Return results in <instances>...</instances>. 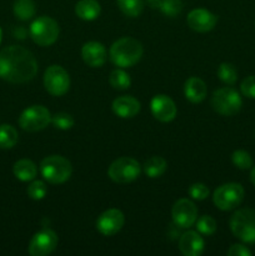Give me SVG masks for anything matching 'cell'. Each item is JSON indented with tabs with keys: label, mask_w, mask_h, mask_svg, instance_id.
<instances>
[{
	"label": "cell",
	"mask_w": 255,
	"mask_h": 256,
	"mask_svg": "<svg viewBox=\"0 0 255 256\" xmlns=\"http://www.w3.org/2000/svg\"><path fill=\"white\" fill-rule=\"evenodd\" d=\"M112 106L115 115H118L119 118H122V119L134 118L140 112V102H138V99L129 96V95L116 98L112 102Z\"/></svg>",
	"instance_id": "ac0fdd59"
},
{
	"label": "cell",
	"mask_w": 255,
	"mask_h": 256,
	"mask_svg": "<svg viewBox=\"0 0 255 256\" xmlns=\"http://www.w3.org/2000/svg\"><path fill=\"white\" fill-rule=\"evenodd\" d=\"M252 252L242 244H235L228 250V256H250Z\"/></svg>",
	"instance_id": "e575fe53"
},
{
	"label": "cell",
	"mask_w": 255,
	"mask_h": 256,
	"mask_svg": "<svg viewBox=\"0 0 255 256\" xmlns=\"http://www.w3.org/2000/svg\"><path fill=\"white\" fill-rule=\"evenodd\" d=\"M160 10L164 15L170 18L176 16L182 10V0H162Z\"/></svg>",
	"instance_id": "4dcf8cb0"
},
{
	"label": "cell",
	"mask_w": 255,
	"mask_h": 256,
	"mask_svg": "<svg viewBox=\"0 0 255 256\" xmlns=\"http://www.w3.org/2000/svg\"><path fill=\"white\" fill-rule=\"evenodd\" d=\"M30 36L35 44L40 46H49L59 38V25L50 16H39L30 25Z\"/></svg>",
	"instance_id": "5b68a950"
},
{
	"label": "cell",
	"mask_w": 255,
	"mask_h": 256,
	"mask_svg": "<svg viewBox=\"0 0 255 256\" xmlns=\"http://www.w3.org/2000/svg\"><path fill=\"white\" fill-rule=\"evenodd\" d=\"M40 172L50 184H62L72 176V162L60 155H50L40 162Z\"/></svg>",
	"instance_id": "3957f363"
},
{
	"label": "cell",
	"mask_w": 255,
	"mask_h": 256,
	"mask_svg": "<svg viewBox=\"0 0 255 256\" xmlns=\"http://www.w3.org/2000/svg\"><path fill=\"white\" fill-rule=\"evenodd\" d=\"M196 230L202 235H212L216 232V222L209 215H204L198 219Z\"/></svg>",
	"instance_id": "f1b7e54d"
},
{
	"label": "cell",
	"mask_w": 255,
	"mask_h": 256,
	"mask_svg": "<svg viewBox=\"0 0 255 256\" xmlns=\"http://www.w3.org/2000/svg\"><path fill=\"white\" fill-rule=\"evenodd\" d=\"M38 62L34 54L19 45H12L0 52V78L12 84H22L34 79Z\"/></svg>",
	"instance_id": "6da1fadb"
},
{
	"label": "cell",
	"mask_w": 255,
	"mask_h": 256,
	"mask_svg": "<svg viewBox=\"0 0 255 256\" xmlns=\"http://www.w3.org/2000/svg\"><path fill=\"white\" fill-rule=\"evenodd\" d=\"M240 90L244 96L249 98V99H255V75L245 78L240 85Z\"/></svg>",
	"instance_id": "836d02e7"
},
{
	"label": "cell",
	"mask_w": 255,
	"mask_h": 256,
	"mask_svg": "<svg viewBox=\"0 0 255 256\" xmlns=\"http://www.w3.org/2000/svg\"><path fill=\"white\" fill-rule=\"evenodd\" d=\"M116 2L119 9L130 18L139 16L144 9V0H116Z\"/></svg>",
	"instance_id": "d4e9b609"
},
{
	"label": "cell",
	"mask_w": 255,
	"mask_h": 256,
	"mask_svg": "<svg viewBox=\"0 0 255 256\" xmlns=\"http://www.w3.org/2000/svg\"><path fill=\"white\" fill-rule=\"evenodd\" d=\"M148 4L152 8V9H160V5H162V0H146Z\"/></svg>",
	"instance_id": "d590c367"
},
{
	"label": "cell",
	"mask_w": 255,
	"mask_h": 256,
	"mask_svg": "<svg viewBox=\"0 0 255 256\" xmlns=\"http://www.w3.org/2000/svg\"><path fill=\"white\" fill-rule=\"evenodd\" d=\"M142 168L140 164L132 158H119L115 160L108 170L110 179L118 184H128L139 178Z\"/></svg>",
	"instance_id": "ba28073f"
},
{
	"label": "cell",
	"mask_w": 255,
	"mask_h": 256,
	"mask_svg": "<svg viewBox=\"0 0 255 256\" xmlns=\"http://www.w3.org/2000/svg\"><path fill=\"white\" fill-rule=\"evenodd\" d=\"M188 25L198 32H208L216 25L218 18L206 9H194L188 14Z\"/></svg>",
	"instance_id": "9a60e30c"
},
{
	"label": "cell",
	"mask_w": 255,
	"mask_h": 256,
	"mask_svg": "<svg viewBox=\"0 0 255 256\" xmlns=\"http://www.w3.org/2000/svg\"><path fill=\"white\" fill-rule=\"evenodd\" d=\"M142 45L134 38H122L110 48V60L119 68L134 66L142 56Z\"/></svg>",
	"instance_id": "7a4b0ae2"
},
{
	"label": "cell",
	"mask_w": 255,
	"mask_h": 256,
	"mask_svg": "<svg viewBox=\"0 0 255 256\" xmlns=\"http://www.w3.org/2000/svg\"><path fill=\"white\" fill-rule=\"evenodd\" d=\"M179 250L185 256H199L204 252V240L198 232H186L180 236Z\"/></svg>",
	"instance_id": "e0dca14e"
},
{
	"label": "cell",
	"mask_w": 255,
	"mask_h": 256,
	"mask_svg": "<svg viewBox=\"0 0 255 256\" xmlns=\"http://www.w3.org/2000/svg\"><path fill=\"white\" fill-rule=\"evenodd\" d=\"M150 109L156 120L162 122H169L176 116L175 102L166 95H156L150 102Z\"/></svg>",
	"instance_id": "5bb4252c"
},
{
	"label": "cell",
	"mask_w": 255,
	"mask_h": 256,
	"mask_svg": "<svg viewBox=\"0 0 255 256\" xmlns=\"http://www.w3.org/2000/svg\"><path fill=\"white\" fill-rule=\"evenodd\" d=\"M232 162L240 170H248L252 166V156L245 150H235L232 155Z\"/></svg>",
	"instance_id": "83f0119b"
},
{
	"label": "cell",
	"mask_w": 255,
	"mask_h": 256,
	"mask_svg": "<svg viewBox=\"0 0 255 256\" xmlns=\"http://www.w3.org/2000/svg\"><path fill=\"white\" fill-rule=\"evenodd\" d=\"M124 214L120 210L109 209L98 218L96 229L100 234L105 235V236H112V235H115L122 230V228L124 226Z\"/></svg>",
	"instance_id": "4fadbf2b"
},
{
	"label": "cell",
	"mask_w": 255,
	"mask_h": 256,
	"mask_svg": "<svg viewBox=\"0 0 255 256\" xmlns=\"http://www.w3.org/2000/svg\"><path fill=\"white\" fill-rule=\"evenodd\" d=\"M52 122L56 129L69 130L74 126V118L68 112H56L52 116Z\"/></svg>",
	"instance_id": "f546056e"
},
{
	"label": "cell",
	"mask_w": 255,
	"mask_h": 256,
	"mask_svg": "<svg viewBox=\"0 0 255 256\" xmlns=\"http://www.w3.org/2000/svg\"><path fill=\"white\" fill-rule=\"evenodd\" d=\"M2 29H0V42H2Z\"/></svg>",
	"instance_id": "74e56055"
},
{
	"label": "cell",
	"mask_w": 255,
	"mask_h": 256,
	"mask_svg": "<svg viewBox=\"0 0 255 256\" xmlns=\"http://www.w3.org/2000/svg\"><path fill=\"white\" fill-rule=\"evenodd\" d=\"M244 199V189L238 182H228L218 188L212 195V200L218 209L229 212L242 204Z\"/></svg>",
	"instance_id": "52a82bcc"
},
{
	"label": "cell",
	"mask_w": 255,
	"mask_h": 256,
	"mask_svg": "<svg viewBox=\"0 0 255 256\" xmlns=\"http://www.w3.org/2000/svg\"><path fill=\"white\" fill-rule=\"evenodd\" d=\"M232 232L242 242L248 244L255 242V210L245 208L234 212L230 219Z\"/></svg>",
	"instance_id": "277c9868"
},
{
	"label": "cell",
	"mask_w": 255,
	"mask_h": 256,
	"mask_svg": "<svg viewBox=\"0 0 255 256\" xmlns=\"http://www.w3.org/2000/svg\"><path fill=\"white\" fill-rule=\"evenodd\" d=\"M52 122L50 112L42 105H32L22 112L19 125L22 130L29 132H40Z\"/></svg>",
	"instance_id": "9c48e42d"
},
{
	"label": "cell",
	"mask_w": 255,
	"mask_h": 256,
	"mask_svg": "<svg viewBox=\"0 0 255 256\" xmlns=\"http://www.w3.org/2000/svg\"><path fill=\"white\" fill-rule=\"evenodd\" d=\"M56 246L58 235L52 229H42L32 236L29 244V254L32 256L49 255Z\"/></svg>",
	"instance_id": "7c38bea8"
},
{
	"label": "cell",
	"mask_w": 255,
	"mask_h": 256,
	"mask_svg": "<svg viewBox=\"0 0 255 256\" xmlns=\"http://www.w3.org/2000/svg\"><path fill=\"white\" fill-rule=\"evenodd\" d=\"M189 195L195 200H204L209 196V189L202 182H195L189 188Z\"/></svg>",
	"instance_id": "d6a6232c"
},
{
	"label": "cell",
	"mask_w": 255,
	"mask_h": 256,
	"mask_svg": "<svg viewBox=\"0 0 255 256\" xmlns=\"http://www.w3.org/2000/svg\"><path fill=\"white\" fill-rule=\"evenodd\" d=\"M18 142V132L9 124L0 125V148L12 149Z\"/></svg>",
	"instance_id": "cb8c5ba5"
},
{
	"label": "cell",
	"mask_w": 255,
	"mask_h": 256,
	"mask_svg": "<svg viewBox=\"0 0 255 256\" xmlns=\"http://www.w3.org/2000/svg\"><path fill=\"white\" fill-rule=\"evenodd\" d=\"M184 94L185 98H186L190 102H194V104L202 102V100L206 98V85H205V82H202V79H199V78H189V79L186 80V82H185Z\"/></svg>",
	"instance_id": "d6986e66"
},
{
	"label": "cell",
	"mask_w": 255,
	"mask_h": 256,
	"mask_svg": "<svg viewBox=\"0 0 255 256\" xmlns=\"http://www.w3.org/2000/svg\"><path fill=\"white\" fill-rule=\"evenodd\" d=\"M168 162L162 156H152L144 164V172L152 179L159 178L166 172Z\"/></svg>",
	"instance_id": "7402d4cb"
},
{
	"label": "cell",
	"mask_w": 255,
	"mask_h": 256,
	"mask_svg": "<svg viewBox=\"0 0 255 256\" xmlns=\"http://www.w3.org/2000/svg\"><path fill=\"white\" fill-rule=\"evenodd\" d=\"M100 4L96 0H80L75 5V14L82 20L92 22L100 15Z\"/></svg>",
	"instance_id": "ffe728a7"
},
{
	"label": "cell",
	"mask_w": 255,
	"mask_h": 256,
	"mask_svg": "<svg viewBox=\"0 0 255 256\" xmlns=\"http://www.w3.org/2000/svg\"><path fill=\"white\" fill-rule=\"evenodd\" d=\"M218 76L222 82L228 85H234L238 80V72L230 62H222L218 69Z\"/></svg>",
	"instance_id": "4316f807"
},
{
	"label": "cell",
	"mask_w": 255,
	"mask_h": 256,
	"mask_svg": "<svg viewBox=\"0 0 255 256\" xmlns=\"http://www.w3.org/2000/svg\"><path fill=\"white\" fill-rule=\"evenodd\" d=\"M109 82L114 89L118 90H125L128 88H130L132 84V79H130L129 74L125 72L124 70L116 69L114 72H110L109 76Z\"/></svg>",
	"instance_id": "484cf974"
},
{
	"label": "cell",
	"mask_w": 255,
	"mask_h": 256,
	"mask_svg": "<svg viewBox=\"0 0 255 256\" xmlns=\"http://www.w3.org/2000/svg\"><path fill=\"white\" fill-rule=\"evenodd\" d=\"M82 56L89 66L100 68L106 62V49L102 42H89L82 48Z\"/></svg>",
	"instance_id": "2e32d148"
},
{
	"label": "cell",
	"mask_w": 255,
	"mask_h": 256,
	"mask_svg": "<svg viewBox=\"0 0 255 256\" xmlns=\"http://www.w3.org/2000/svg\"><path fill=\"white\" fill-rule=\"evenodd\" d=\"M46 185L44 182H40V180H35L32 184L28 186V195L32 198V200H42L44 199L45 195H46Z\"/></svg>",
	"instance_id": "1f68e13d"
},
{
	"label": "cell",
	"mask_w": 255,
	"mask_h": 256,
	"mask_svg": "<svg viewBox=\"0 0 255 256\" xmlns=\"http://www.w3.org/2000/svg\"><path fill=\"white\" fill-rule=\"evenodd\" d=\"M250 180H252V185L255 186V166L252 169V172H250Z\"/></svg>",
	"instance_id": "8d00e7d4"
},
{
	"label": "cell",
	"mask_w": 255,
	"mask_h": 256,
	"mask_svg": "<svg viewBox=\"0 0 255 256\" xmlns=\"http://www.w3.org/2000/svg\"><path fill=\"white\" fill-rule=\"evenodd\" d=\"M14 175L20 182H32L36 176V165L29 159H22L16 162L12 168Z\"/></svg>",
	"instance_id": "44dd1931"
},
{
	"label": "cell",
	"mask_w": 255,
	"mask_h": 256,
	"mask_svg": "<svg viewBox=\"0 0 255 256\" xmlns=\"http://www.w3.org/2000/svg\"><path fill=\"white\" fill-rule=\"evenodd\" d=\"M44 86L49 94L62 96L70 88V78L66 70L59 65H52L45 70Z\"/></svg>",
	"instance_id": "30bf717a"
},
{
	"label": "cell",
	"mask_w": 255,
	"mask_h": 256,
	"mask_svg": "<svg viewBox=\"0 0 255 256\" xmlns=\"http://www.w3.org/2000/svg\"><path fill=\"white\" fill-rule=\"evenodd\" d=\"M14 14L20 20H29L35 14V4L32 0H15Z\"/></svg>",
	"instance_id": "603a6c76"
},
{
	"label": "cell",
	"mask_w": 255,
	"mask_h": 256,
	"mask_svg": "<svg viewBox=\"0 0 255 256\" xmlns=\"http://www.w3.org/2000/svg\"><path fill=\"white\" fill-rule=\"evenodd\" d=\"M242 100L239 92L232 88H222L214 92L212 98V109L224 116H232L242 109Z\"/></svg>",
	"instance_id": "8992f818"
},
{
	"label": "cell",
	"mask_w": 255,
	"mask_h": 256,
	"mask_svg": "<svg viewBox=\"0 0 255 256\" xmlns=\"http://www.w3.org/2000/svg\"><path fill=\"white\" fill-rule=\"evenodd\" d=\"M172 216L176 226L186 229L196 222L198 209L192 200L180 199L172 205Z\"/></svg>",
	"instance_id": "8fae6325"
}]
</instances>
